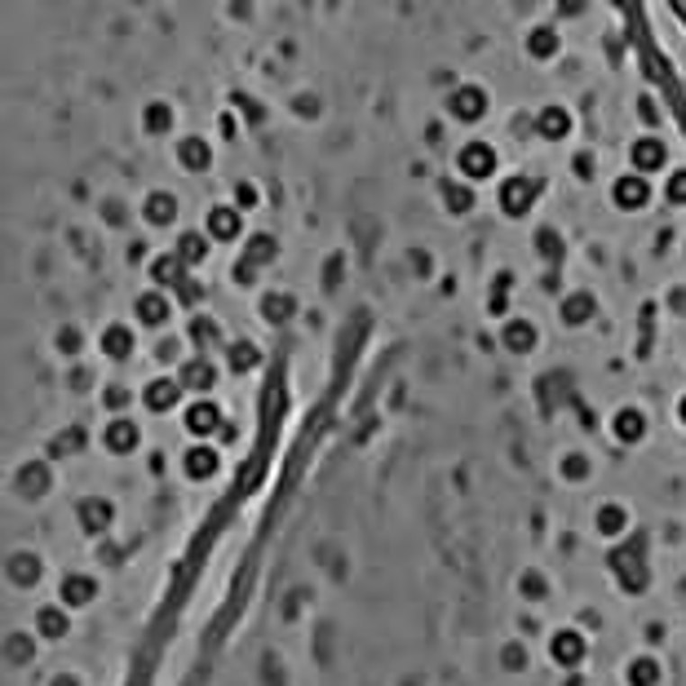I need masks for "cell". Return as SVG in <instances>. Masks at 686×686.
<instances>
[{"label":"cell","instance_id":"1","mask_svg":"<svg viewBox=\"0 0 686 686\" xmlns=\"http://www.w3.org/2000/svg\"><path fill=\"white\" fill-rule=\"evenodd\" d=\"M545 651H549L554 669H567V673H576V669L584 664V655H589V634H584L581 625H563V629H554V634H549Z\"/></svg>","mask_w":686,"mask_h":686},{"label":"cell","instance_id":"2","mask_svg":"<svg viewBox=\"0 0 686 686\" xmlns=\"http://www.w3.org/2000/svg\"><path fill=\"white\" fill-rule=\"evenodd\" d=\"M98 443H103L111 456H133L142 447V425L133 417H106L98 429Z\"/></svg>","mask_w":686,"mask_h":686},{"label":"cell","instance_id":"3","mask_svg":"<svg viewBox=\"0 0 686 686\" xmlns=\"http://www.w3.org/2000/svg\"><path fill=\"white\" fill-rule=\"evenodd\" d=\"M98 598H103V581L89 576V572H67V576L58 581V602L71 607V611H85V607H94Z\"/></svg>","mask_w":686,"mask_h":686},{"label":"cell","instance_id":"4","mask_svg":"<svg viewBox=\"0 0 686 686\" xmlns=\"http://www.w3.org/2000/svg\"><path fill=\"white\" fill-rule=\"evenodd\" d=\"M0 572H5V581L14 584V589H36V584L45 581V558H41L36 549H14Z\"/></svg>","mask_w":686,"mask_h":686},{"label":"cell","instance_id":"5","mask_svg":"<svg viewBox=\"0 0 686 686\" xmlns=\"http://www.w3.org/2000/svg\"><path fill=\"white\" fill-rule=\"evenodd\" d=\"M115 523V505L106 501V496H85V501H76V528L85 531V536H106Z\"/></svg>","mask_w":686,"mask_h":686},{"label":"cell","instance_id":"6","mask_svg":"<svg viewBox=\"0 0 686 686\" xmlns=\"http://www.w3.org/2000/svg\"><path fill=\"white\" fill-rule=\"evenodd\" d=\"M182 474L191 478V483H209V478L221 474V452L212 447V443H191L186 452H182Z\"/></svg>","mask_w":686,"mask_h":686},{"label":"cell","instance_id":"7","mask_svg":"<svg viewBox=\"0 0 686 686\" xmlns=\"http://www.w3.org/2000/svg\"><path fill=\"white\" fill-rule=\"evenodd\" d=\"M98 350H103V359H111V364H129L133 350H138L133 323H106L103 337H98Z\"/></svg>","mask_w":686,"mask_h":686},{"label":"cell","instance_id":"8","mask_svg":"<svg viewBox=\"0 0 686 686\" xmlns=\"http://www.w3.org/2000/svg\"><path fill=\"white\" fill-rule=\"evenodd\" d=\"M221 408H217V399H195V403H186L182 408V425H186V434H195V438H212L217 429H221Z\"/></svg>","mask_w":686,"mask_h":686},{"label":"cell","instance_id":"9","mask_svg":"<svg viewBox=\"0 0 686 686\" xmlns=\"http://www.w3.org/2000/svg\"><path fill=\"white\" fill-rule=\"evenodd\" d=\"M611 572L625 581V589H646V563H642V540L637 545H620L611 549Z\"/></svg>","mask_w":686,"mask_h":686},{"label":"cell","instance_id":"10","mask_svg":"<svg viewBox=\"0 0 686 686\" xmlns=\"http://www.w3.org/2000/svg\"><path fill=\"white\" fill-rule=\"evenodd\" d=\"M646 429H651V421H646L642 408H634V403L616 408V417H611V438H616L620 447H637V443L646 438Z\"/></svg>","mask_w":686,"mask_h":686},{"label":"cell","instance_id":"11","mask_svg":"<svg viewBox=\"0 0 686 686\" xmlns=\"http://www.w3.org/2000/svg\"><path fill=\"white\" fill-rule=\"evenodd\" d=\"M629 528H634V514H629L625 501H602V505L593 510V531H598L602 540H620Z\"/></svg>","mask_w":686,"mask_h":686},{"label":"cell","instance_id":"12","mask_svg":"<svg viewBox=\"0 0 686 686\" xmlns=\"http://www.w3.org/2000/svg\"><path fill=\"white\" fill-rule=\"evenodd\" d=\"M71 607H62V602H45V607H36V620H32V629L41 634V642H62V637L71 634Z\"/></svg>","mask_w":686,"mask_h":686},{"label":"cell","instance_id":"13","mask_svg":"<svg viewBox=\"0 0 686 686\" xmlns=\"http://www.w3.org/2000/svg\"><path fill=\"white\" fill-rule=\"evenodd\" d=\"M50 487H53V474L45 461H23V465L14 470V492H18L23 501H41Z\"/></svg>","mask_w":686,"mask_h":686},{"label":"cell","instance_id":"14","mask_svg":"<svg viewBox=\"0 0 686 686\" xmlns=\"http://www.w3.org/2000/svg\"><path fill=\"white\" fill-rule=\"evenodd\" d=\"M514 593H519L528 607H540V602H549V598H554V581H549V572H545V567H523V572H519V581H514Z\"/></svg>","mask_w":686,"mask_h":686},{"label":"cell","instance_id":"15","mask_svg":"<svg viewBox=\"0 0 686 686\" xmlns=\"http://www.w3.org/2000/svg\"><path fill=\"white\" fill-rule=\"evenodd\" d=\"M536 341H540V328H536L531 319H505V328H501V346H505L510 355H531Z\"/></svg>","mask_w":686,"mask_h":686},{"label":"cell","instance_id":"16","mask_svg":"<svg viewBox=\"0 0 686 686\" xmlns=\"http://www.w3.org/2000/svg\"><path fill=\"white\" fill-rule=\"evenodd\" d=\"M496 669H501V673H510V678L528 673V669H531V642H528V637H505V642H501V651H496Z\"/></svg>","mask_w":686,"mask_h":686},{"label":"cell","instance_id":"17","mask_svg":"<svg viewBox=\"0 0 686 686\" xmlns=\"http://www.w3.org/2000/svg\"><path fill=\"white\" fill-rule=\"evenodd\" d=\"M625 682L629 686H660L664 682V664L655 651H637L634 660L625 664Z\"/></svg>","mask_w":686,"mask_h":686},{"label":"cell","instance_id":"18","mask_svg":"<svg viewBox=\"0 0 686 686\" xmlns=\"http://www.w3.org/2000/svg\"><path fill=\"white\" fill-rule=\"evenodd\" d=\"M558 478L572 483V487H584V483L593 478V456H589L584 447H567V452L558 456Z\"/></svg>","mask_w":686,"mask_h":686},{"label":"cell","instance_id":"19","mask_svg":"<svg viewBox=\"0 0 686 686\" xmlns=\"http://www.w3.org/2000/svg\"><path fill=\"white\" fill-rule=\"evenodd\" d=\"M36 642H41V634L36 629H14V634H5V660L14 664V669H23V664H32V655H36Z\"/></svg>","mask_w":686,"mask_h":686},{"label":"cell","instance_id":"20","mask_svg":"<svg viewBox=\"0 0 686 686\" xmlns=\"http://www.w3.org/2000/svg\"><path fill=\"white\" fill-rule=\"evenodd\" d=\"M576 625H581L584 634H598V629H602V611H593V607H581Z\"/></svg>","mask_w":686,"mask_h":686},{"label":"cell","instance_id":"21","mask_svg":"<svg viewBox=\"0 0 686 686\" xmlns=\"http://www.w3.org/2000/svg\"><path fill=\"white\" fill-rule=\"evenodd\" d=\"M540 629H545V625H540V616H536V611H528V616H519V637H540Z\"/></svg>","mask_w":686,"mask_h":686},{"label":"cell","instance_id":"22","mask_svg":"<svg viewBox=\"0 0 686 686\" xmlns=\"http://www.w3.org/2000/svg\"><path fill=\"white\" fill-rule=\"evenodd\" d=\"M45 686H85L80 682V673H71V669H62V673H53Z\"/></svg>","mask_w":686,"mask_h":686},{"label":"cell","instance_id":"23","mask_svg":"<svg viewBox=\"0 0 686 686\" xmlns=\"http://www.w3.org/2000/svg\"><path fill=\"white\" fill-rule=\"evenodd\" d=\"M678 421L686 425V394H682V399H678Z\"/></svg>","mask_w":686,"mask_h":686}]
</instances>
